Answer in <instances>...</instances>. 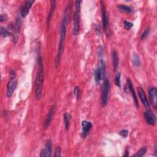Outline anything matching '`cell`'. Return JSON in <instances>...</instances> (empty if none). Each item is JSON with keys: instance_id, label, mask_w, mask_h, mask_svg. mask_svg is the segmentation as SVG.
<instances>
[{"instance_id": "cell-1", "label": "cell", "mask_w": 157, "mask_h": 157, "mask_svg": "<svg viewBox=\"0 0 157 157\" xmlns=\"http://www.w3.org/2000/svg\"><path fill=\"white\" fill-rule=\"evenodd\" d=\"M71 7H72V2H69L67 4L65 11L64 13L63 18L61 23V28H60V37H59V45H58V52L56 54V56L55 61V67L58 68L59 64L60 59L63 52L64 50V44L66 39V29H67V25L68 23V21L69 20L71 12Z\"/></svg>"}, {"instance_id": "cell-2", "label": "cell", "mask_w": 157, "mask_h": 157, "mask_svg": "<svg viewBox=\"0 0 157 157\" xmlns=\"http://www.w3.org/2000/svg\"><path fill=\"white\" fill-rule=\"evenodd\" d=\"M38 71L37 72V75L36 77L35 83H34V91H35V96L37 99H39L42 96L43 85H44V67L42 64V61L41 57L38 58Z\"/></svg>"}, {"instance_id": "cell-3", "label": "cell", "mask_w": 157, "mask_h": 157, "mask_svg": "<svg viewBox=\"0 0 157 157\" xmlns=\"http://www.w3.org/2000/svg\"><path fill=\"white\" fill-rule=\"evenodd\" d=\"M105 71V62L104 59L101 58L99 61L98 67L94 70V80L96 84H98L100 81L104 78Z\"/></svg>"}, {"instance_id": "cell-4", "label": "cell", "mask_w": 157, "mask_h": 157, "mask_svg": "<svg viewBox=\"0 0 157 157\" xmlns=\"http://www.w3.org/2000/svg\"><path fill=\"white\" fill-rule=\"evenodd\" d=\"M10 74L11 78L7 85V93L6 94H7V96L8 98H10L12 95V94L17 85V80L15 77V71L12 70L10 72Z\"/></svg>"}, {"instance_id": "cell-5", "label": "cell", "mask_w": 157, "mask_h": 157, "mask_svg": "<svg viewBox=\"0 0 157 157\" xmlns=\"http://www.w3.org/2000/svg\"><path fill=\"white\" fill-rule=\"evenodd\" d=\"M109 90H110L109 80L108 79H105L103 83L102 94H101V104L103 107H105L107 104Z\"/></svg>"}, {"instance_id": "cell-6", "label": "cell", "mask_w": 157, "mask_h": 157, "mask_svg": "<svg viewBox=\"0 0 157 157\" xmlns=\"http://www.w3.org/2000/svg\"><path fill=\"white\" fill-rule=\"evenodd\" d=\"M80 10L75 9L73 15V33L74 35H78L80 29Z\"/></svg>"}, {"instance_id": "cell-7", "label": "cell", "mask_w": 157, "mask_h": 157, "mask_svg": "<svg viewBox=\"0 0 157 157\" xmlns=\"http://www.w3.org/2000/svg\"><path fill=\"white\" fill-rule=\"evenodd\" d=\"M144 116L146 122L148 124L152 126L155 124L156 121V117L151 110L147 109V110L145 111Z\"/></svg>"}, {"instance_id": "cell-8", "label": "cell", "mask_w": 157, "mask_h": 157, "mask_svg": "<svg viewBox=\"0 0 157 157\" xmlns=\"http://www.w3.org/2000/svg\"><path fill=\"white\" fill-rule=\"evenodd\" d=\"M35 2L34 0H28L23 2L20 8V15L22 17H26L28 14L29 9H31L33 4Z\"/></svg>"}, {"instance_id": "cell-9", "label": "cell", "mask_w": 157, "mask_h": 157, "mask_svg": "<svg viewBox=\"0 0 157 157\" xmlns=\"http://www.w3.org/2000/svg\"><path fill=\"white\" fill-rule=\"evenodd\" d=\"M148 94H149L150 103L153 106V107L156 109L157 107V90H156V88L154 86L150 87L148 90Z\"/></svg>"}, {"instance_id": "cell-10", "label": "cell", "mask_w": 157, "mask_h": 157, "mask_svg": "<svg viewBox=\"0 0 157 157\" xmlns=\"http://www.w3.org/2000/svg\"><path fill=\"white\" fill-rule=\"evenodd\" d=\"M101 4V17H102V27L105 32L107 31L108 28V20H107V15L106 12L105 7L104 6V3L103 1H100Z\"/></svg>"}, {"instance_id": "cell-11", "label": "cell", "mask_w": 157, "mask_h": 157, "mask_svg": "<svg viewBox=\"0 0 157 157\" xmlns=\"http://www.w3.org/2000/svg\"><path fill=\"white\" fill-rule=\"evenodd\" d=\"M52 143L50 140H47L45 144V147L40 151L39 156L40 157L51 156H52Z\"/></svg>"}, {"instance_id": "cell-12", "label": "cell", "mask_w": 157, "mask_h": 157, "mask_svg": "<svg viewBox=\"0 0 157 157\" xmlns=\"http://www.w3.org/2000/svg\"><path fill=\"white\" fill-rule=\"evenodd\" d=\"M92 123L90 121L83 120L82 121V136L86 137L92 128Z\"/></svg>"}, {"instance_id": "cell-13", "label": "cell", "mask_w": 157, "mask_h": 157, "mask_svg": "<svg viewBox=\"0 0 157 157\" xmlns=\"http://www.w3.org/2000/svg\"><path fill=\"white\" fill-rule=\"evenodd\" d=\"M55 109H56V105H52L50 109H49V111L47 115V117L45 118V121H44V128H47L48 127V126L50 125V123H51V121H52V117L55 112Z\"/></svg>"}, {"instance_id": "cell-14", "label": "cell", "mask_w": 157, "mask_h": 157, "mask_svg": "<svg viewBox=\"0 0 157 157\" xmlns=\"http://www.w3.org/2000/svg\"><path fill=\"white\" fill-rule=\"evenodd\" d=\"M137 92H138L139 96L140 99V101H142V102L144 104V105L145 106V107L147 109H149L150 104L147 100L146 94H145L144 90L141 87H137Z\"/></svg>"}, {"instance_id": "cell-15", "label": "cell", "mask_w": 157, "mask_h": 157, "mask_svg": "<svg viewBox=\"0 0 157 157\" xmlns=\"http://www.w3.org/2000/svg\"><path fill=\"white\" fill-rule=\"evenodd\" d=\"M127 84H128V88L129 90V91L131 93V95L132 96V98L134 99V103L136 104V106L137 108H139V103H138V100H137V98L136 96V94L135 93L134 90V87H133V85L131 81V80L129 78L127 79Z\"/></svg>"}, {"instance_id": "cell-16", "label": "cell", "mask_w": 157, "mask_h": 157, "mask_svg": "<svg viewBox=\"0 0 157 157\" xmlns=\"http://www.w3.org/2000/svg\"><path fill=\"white\" fill-rule=\"evenodd\" d=\"M55 7H56V1H51V6H50V12H49L48 17H47V28L48 29L49 28L50 21H51V19L53 17V12L55 11Z\"/></svg>"}, {"instance_id": "cell-17", "label": "cell", "mask_w": 157, "mask_h": 157, "mask_svg": "<svg viewBox=\"0 0 157 157\" xmlns=\"http://www.w3.org/2000/svg\"><path fill=\"white\" fill-rule=\"evenodd\" d=\"M112 64H113V69L115 71H116L118 66L119 60H118V53L115 50H113L112 53Z\"/></svg>"}, {"instance_id": "cell-18", "label": "cell", "mask_w": 157, "mask_h": 157, "mask_svg": "<svg viewBox=\"0 0 157 157\" xmlns=\"http://www.w3.org/2000/svg\"><path fill=\"white\" fill-rule=\"evenodd\" d=\"M70 120H71V115L67 112H65L63 114V121H64V128L67 131H68L69 129Z\"/></svg>"}, {"instance_id": "cell-19", "label": "cell", "mask_w": 157, "mask_h": 157, "mask_svg": "<svg viewBox=\"0 0 157 157\" xmlns=\"http://www.w3.org/2000/svg\"><path fill=\"white\" fill-rule=\"evenodd\" d=\"M132 62L133 65L136 67H139L141 65V61H140V57L136 53L133 54V55L132 56Z\"/></svg>"}, {"instance_id": "cell-20", "label": "cell", "mask_w": 157, "mask_h": 157, "mask_svg": "<svg viewBox=\"0 0 157 157\" xmlns=\"http://www.w3.org/2000/svg\"><path fill=\"white\" fill-rule=\"evenodd\" d=\"M147 152V147H144L141 148L139 151H137L134 155L133 156L134 157H139V156H143Z\"/></svg>"}, {"instance_id": "cell-21", "label": "cell", "mask_w": 157, "mask_h": 157, "mask_svg": "<svg viewBox=\"0 0 157 157\" xmlns=\"http://www.w3.org/2000/svg\"><path fill=\"white\" fill-rule=\"evenodd\" d=\"M118 8L120 10H121L122 11L127 12V13H131L132 12V9L129 6H126L124 4H120L118 6Z\"/></svg>"}, {"instance_id": "cell-22", "label": "cell", "mask_w": 157, "mask_h": 157, "mask_svg": "<svg viewBox=\"0 0 157 157\" xmlns=\"http://www.w3.org/2000/svg\"><path fill=\"white\" fill-rule=\"evenodd\" d=\"M11 34L10 32L6 28H5L4 27H1V35L2 37H6L9 36Z\"/></svg>"}, {"instance_id": "cell-23", "label": "cell", "mask_w": 157, "mask_h": 157, "mask_svg": "<svg viewBox=\"0 0 157 157\" xmlns=\"http://www.w3.org/2000/svg\"><path fill=\"white\" fill-rule=\"evenodd\" d=\"M120 76H121V75H120V72L117 73L115 76V83L118 87L121 86V84H120Z\"/></svg>"}, {"instance_id": "cell-24", "label": "cell", "mask_w": 157, "mask_h": 157, "mask_svg": "<svg viewBox=\"0 0 157 157\" xmlns=\"http://www.w3.org/2000/svg\"><path fill=\"white\" fill-rule=\"evenodd\" d=\"M150 28H147V29L143 32V33L142 34L141 37H140L141 40L145 39L148 36V34H149V33H150Z\"/></svg>"}, {"instance_id": "cell-25", "label": "cell", "mask_w": 157, "mask_h": 157, "mask_svg": "<svg viewBox=\"0 0 157 157\" xmlns=\"http://www.w3.org/2000/svg\"><path fill=\"white\" fill-rule=\"evenodd\" d=\"M133 26V24L129 21H124V28L126 29H131Z\"/></svg>"}, {"instance_id": "cell-26", "label": "cell", "mask_w": 157, "mask_h": 157, "mask_svg": "<svg viewBox=\"0 0 157 157\" xmlns=\"http://www.w3.org/2000/svg\"><path fill=\"white\" fill-rule=\"evenodd\" d=\"M119 134L122 137L126 138V137H127V136L128 135V131L126 129H123V130H121V131H120Z\"/></svg>"}, {"instance_id": "cell-27", "label": "cell", "mask_w": 157, "mask_h": 157, "mask_svg": "<svg viewBox=\"0 0 157 157\" xmlns=\"http://www.w3.org/2000/svg\"><path fill=\"white\" fill-rule=\"evenodd\" d=\"M61 148L59 147H57L55 149V151L54 153V156L55 157H59L61 156Z\"/></svg>"}, {"instance_id": "cell-28", "label": "cell", "mask_w": 157, "mask_h": 157, "mask_svg": "<svg viewBox=\"0 0 157 157\" xmlns=\"http://www.w3.org/2000/svg\"><path fill=\"white\" fill-rule=\"evenodd\" d=\"M74 95L75 96L77 99H78L79 98V95H80V90L78 86H75L74 90Z\"/></svg>"}, {"instance_id": "cell-29", "label": "cell", "mask_w": 157, "mask_h": 157, "mask_svg": "<svg viewBox=\"0 0 157 157\" xmlns=\"http://www.w3.org/2000/svg\"><path fill=\"white\" fill-rule=\"evenodd\" d=\"M7 19V17L6 15L5 14H1V17H0V21L1 22H2V21H6Z\"/></svg>"}, {"instance_id": "cell-30", "label": "cell", "mask_w": 157, "mask_h": 157, "mask_svg": "<svg viewBox=\"0 0 157 157\" xmlns=\"http://www.w3.org/2000/svg\"><path fill=\"white\" fill-rule=\"evenodd\" d=\"M129 156V151L126 150V153L124 155V156Z\"/></svg>"}]
</instances>
